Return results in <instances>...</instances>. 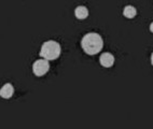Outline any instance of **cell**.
Instances as JSON below:
<instances>
[{
	"label": "cell",
	"instance_id": "1",
	"mask_svg": "<svg viewBox=\"0 0 153 129\" xmlns=\"http://www.w3.org/2000/svg\"><path fill=\"white\" fill-rule=\"evenodd\" d=\"M81 46L88 55H96L104 47V41L98 33L88 32L81 40Z\"/></svg>",
	"mask_w": 153,
	"mask_h": 129
},
{
	"label": "cell",
	"instance_id": "2",
	"mask_svg": "<svg viewBox=\"0 0 153 129\" xmlns=\"http://www.w3.org/2000/svg\"><path fill=\"white\" fill-rule=\"evenodd\" d=\"M62 47L59 43L54 40H49L42 44L40 49V56L47 60H55L60 56Z\"/></svg>",
	"mask_w": 153,
	"mask_h": 129
},
{
	"label": "cell",
	"instance_id": "3",
	"mask_svg": "<svg viewBox=\"0 0 153 129\" xmlns=\"http://www.w3.org/2000/svg\"><path fill=\"white\" fill-rule=\"evenodd\" d=\"M50 69V63H49V60L47 59H38V60H36L33 65V74L37 75V77H42L44 74L47 73L49 71Z\"/></svg>",
	"mask_w": 153,
	"mask_h": 129
},
{
	"label": "cell",
	"instance_id": "4",
	"mask_svg": "<svg viewBox=\"0 0 153 129\" xmlns=\"http://www.w3.org/2000/svg\"><path fill=\"white\" fill-rule=\"evenodd\" d=\"M99 63L105 68H110L114 63V56L112 55L111 53H108V52L102 53L100 55V57H99Z\"/></svg>",
	"mask_w": 153,
	"mask_h": 129
},
{
	"label": "cell",
	"instance_id": "5",
	"mask_svg": "<svg viewBox=\"0 0 153 129\" xmlns=\"http://www.w3.org/2000/svg\"><path fill=\"white\" fill-rule=\"evenodd\" d=\"M14 94V87L11 83H6L2 87L0 88V97L3 99H9L13 96Z\"/></svg>",
	"mask_w": 153,
	"mask_h": 129
},
{
	"label": "cell",
	"instance_id": "6",
	"mask_svg": "<svg viewBox=\"0 0 153 129\" xmlns=\"http://www.w3.org/2000/svg\"><path fill=\"white\" fill-rule=\"evenodd\" d=\"M74 15L78 19H85L88 16V10L86 7L84 6H79L76 7L74 10Z\"/></svg>",
	"mask_w": 153,
	"mask_h": 129
},
{
	"label": "cell",
	"instance_id": "7",
	"mask_svg": "<svg viewBox=\"0 0 153 129\" xmlns=\"http://www.w3.org/2000/svg\"><path fill=\"white\" fill-rule=\"evenodd\" d=\"M123 15L126 18H134L137 15V10L133 6H126L123 10Z\"/></svg>",
	"mask_w": 153,
	"mask_h": 129
},
{
	"label": "cell",
	"instance_id": "8",
	"mask_svg": "<svg viewBox=\"0 0 153 129\" xmlns=\"http://www.w3.org/2000/svg\"><path fill=\"white\" fill-rule=\"evenodd\" d=\"M150 31H151V32L153 33V22H152V23H151V24H150Z\"/></svg>",
	"mask_w": 153,
	"mask_h": 129
},
{
	"label": "cell",
	"instance_id": "9",
	"mask_svg": "<svg viewBox=\"0 0 153 129\" xmlns=\"http://www.w3.org/2000/svg\"><path fill=\"white\" fill-rule=\"evenodd\" d=\"M151 63H152V66H153V53H152V55H151Z\"/></svg>",
	"mask_w": 153,
	"mask_h": 129
}]
</instances>
